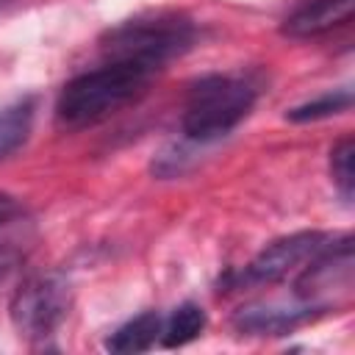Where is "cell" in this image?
Returning a JSON list of instances; mask_svg holds the SVG:
<instances>
[{
    "instance_id": "obj_1",
    "label": "cell",
    "mask_w": 355,
    "mask_h": 355,
    "mask_svg": "<svg viewBox=\"0 0 355 355\" xmlns=\"http://www.w3.org/2000/svg\"><path fill=\"white\" fill-rule=\"evenodd\" d=\"M200 28L183 11H144L111 25L100 36L105 61H122L153 75L197 44Z\"/></svg>"
},
{
    "instance_id": "obj_2",
    "label": "cell",
    "mask_w": 355,
    "mask_h": 355,
    "mask_svg": "<svg viewBox=\"0 0 355 355\" xmlns=\"http://www.w3.org/2000/svg\"><path fill=\"white\" fill-rule=\"evenodd\" d=\"M153 80L150 69L103 61L94 69H86L64 83L55 100V122L64 130H83L105 122L125 105L136 103Z\"/></svg>"
},
{
    "instance_id": "obj_3",
    "label": "cell",
    "mask_w": 355,
    "mask_h": 355,
    "mask_svg": "<svg viewBox=\"0 0 355 355\" xmlns=\"http://www.w3.org/2000/svg\"><path fill=\"white\" fill-rule=\"evenodd\" d=\"M258 83L244 72H211L189 86L180 130L194 144L225 139L252 111Z\"/></svg>"
},
{
    "instance_id": "obj_4",
    "label": "cell",
    "mask_w": 355,
    "mask_h": 355,
    "mask_svg": "<svg viewBox=\"0 0 355 355\" xmlns=\"http://www.w3.org/2000/svg\"><path fill=\"white\" fill-rule=\"evenodd\" d=\"M72 283L61 272H42L28 277L11 297V322L28 341L50 338L69 316Z\"/></svg>"
},
{
    "instance_id": "obj_5",
    "label": "cell",
    "mask_w": 355,
    "mask_h": 355,
    "mask_svg": "<svg viewBox=\"0 0 355 355\" xmlns=\"http://www.w3.org/2000/svg\"><path fill=\"white\" fill-rule=\"evenodd\" d=\"M336 236L333 233H319V230H302L283 236L272 244H266L239 275H236V288L244 286H275L288 277H297L311 258H316Z\"/></svg>"
},
{
    "instance_id": "obj_6",
    "label": "cell",
    "mask_w": 355,
    "mask_h": 355,
    "mask_svg": "<svg viewBox=\"0 0 355 355\" xmlns=\"http://www.w3.org/2000/svg\"><path fill=\"white\" fill-rule=\"evenodd\" d=\"M355 0H302L280 25L288 39H319L352 22Z\"/></svg>"
},
{
    "instance_id": "obj_7",
    "label": "cell",
    "mask_w": 355,
    "mask_h": 355,
    "mask_svg": "<svg viewBox=\"0 0 355 355\" xmlns=\"http://www.w3.org/2000/svg\"><path fill=\"white\" fill-rule=\"evenodd\" d=\"M322 311L302 302L297 308L288 305H247L233 316V327L241 336H283L300 327L302 322L316 319Z\"/></svg>"
},
{
    "instance_id": "obj_8",
    "label": "cell",
    "mask_w": 355,
    "mask_h": 355,
    "mask_svg": "<svg viewBox=\"0 0 355 355\" xmlns=\"http://www.w3.org/2000/svg\"><path fill=\"white\" fill-rule=\"evenodd\" d=\"M161 327H164V316L158 311H144V313L133 316L130 322H125L122 327H116L108 336L105 349L122 352V355L144 352V349H150L161 338Z\"/></svg>"
},
{
    "instance_id": "obj_9",
    "label": "cell",
    "mask_w": 355,
    "mask_h": 355,
    "mask_svg": "<svg viewBox=\"0 0 355 355\" xmlns=\"http://www.w3.org/2000/svg\"><path fill=\"white\" fill-rule=\"evenodd\" d=\"M33 116H36L33 97H19L0 108V161L8 158L11 153H17L28 141Z\"/></svg>"
},
{
    "instance_id": "obj_10",
    "label": "cell",
    "mask_w": 355,
    "mask_h": 355,
    "mask_svg": "<svg viewBox=\"0 0 355 355\" xmlns=\"http://www.w3.org/2000/svg\"><path fill=\"white\" fill-rule=\"evenodd\" d=\"M205 322H208L205 319V311L197 302H183L164 322V327H161V344L169 347V349L183 347V344L194 341L205 330Z\"/></svg>"
},
{
    "instance_id": "obj_11",
    "label": "cell",
    "mask_w": 355,
    "mask_h": 355,
    "mask_svg": "<svg viewBox=\"0 0 355 355\" xmlns=\"http://www.w3.org/2000/svg\"><path fill=\"white\" fill-rule=\"evenodd\" d=\"M352 105V92L349 89H336L327 92L316 100H308L302 105H294L291 111H286V119L291 122H316V119H327L333 114H344Z\"/></svg>"
},
{
    "instance_id": "obj_12",
    "label": "cell",
    "mask_w": 355,
    "mask_h": 355,
    "mask_svg": "<svg viewBox=\"0 0 355 355\" xmlns=\"http://www.w3.org/2000/svg\"><path fill=\"white\" fill-rule=\"evenodd\" d=\"M352 136H344L333 150H330V178L333 186L338 189L344 202H352V186H355V175H352Z\"/></svg>"
},
{
    "instance_id": "obj_13",
    "label": "cell",
    "mask_w": 355,
    "mask_h": 355,
    "mask_svg": "<svg viewBox=\"0 0 355 355\" xmlns=\"http://www.w3.org/2000/svg\"><path fill=\"white\" fill-rule=\"evenodd\" d=\"M17 214H19V202L0 191V227L8 225L11 219H17Z\"/></svg>"
},
{
    "instance_id": "obj_14",
    "label": "cell",
    "mask_w": 355,
    "mask_h": 355,
    "mask_svg": "<svg viewBox=\"0 0 355 355\" xmlns=\"http://www.w3.org/2000/svg\"><path fill=\"white\" fill-rule=\"evenodd\" d=\"M0 263H3V255H0Z\"/></svg>"
}]
</instances>
